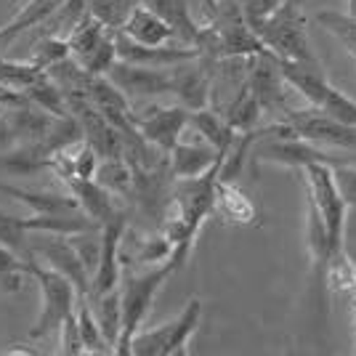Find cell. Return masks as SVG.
<instances>
[{
    "instance_id": "obj_1",
    "label": "cell",
    "mask_w": 356,
    "mask_h": 356,
    "mask_svg": "<svg viewBox=\"0 0 356 356\" xmlns=\"http://www.w3.org/2000/svg\"><path fill=\"white\" fill-rule=\"evenodd\" d=\"M178 271V266L168 258L165 264L147 268L141 274L125 277V282H120V312H122V325H120V338L115 343V354L131 356V338L141 330L147 319L149 309L154 303L157 293L163 290V284Z\"/></svg>"
},
{
    "instance_id": "obj_2",
    "label": "cell",
    "mask_w": 356,
    "mask_h": 356,
    "mask_svg": "<svg viewBox=\"0 0 356 356\" xmlns=\"http://www.w3.org/2000/svg\"><path fill=\"white\" fill-rule=\"evenodd\" d=\"M252 32L266 45L268 54H274L277 59L296 61V64H306V67H322L319 56L314 54L309 32H306L303 8H298L293 3L284 0L266 22L252 27Z\"/></svg>"
},
{
    "instance_id": "obj_3",
    "label": "cell",
    "mask_w": 356,
    "mask_h": 356,
    "mask_svg": "<svg viewBox=\"0 0 356 356\" xmlns=\"http://www.w3.org/2000/svg\"><path fill=\"white\" fill-rule=\"evenodd\" d=\"M277 64H280L284 80L293 86L298 96H303L309 102V106H316L319 112L341 120V122L356 125V102L327 80L325 67H306V64H296L287 59H277Z\"/></svg>"
},
{
    "instance_id": "obj_4",
    "label": "cell",
    "mask_w": 356,
    "mask_h": 356,
    "mask_svg": "<svg viewBox=\"0 0 356 356\" xmlns=\"http://www.w3.org/2000/svg\"><path fill=\"white\" fill-rule=\"evenodd\" d=\"M300 176L306 184V194H309V205L316 210V216L322 218L327 229V239H330V250L332 255L343 250V234H346V210L348 205L343 202L341 192L335 186L332 178V165L327 163H303Z\"/></svg>"
},
{
    "instance_id": "obj_5",
    "label": "cell",
    "mask_w": 356,
    "mask_h": 356,
    "mask_svg": "<svg viewBox=\"0 0 356 356\" xmlns=\"http://www.w3.org/2000/svg\"><path fill=\"white\" fill-rule=\"evenodd\" d=\"M202 319V300L194 296L186 300L184 312L173 322H165L152 330H138L131 338L134 356H184L192 335Z\"/></svg>"
},
{
    "instance_id": "obj_6",
    "label": "cell",
    "mask_w": 356,
    "mask_h": 356,
    "mask_svg": "<svg viewBox=\"0 0 356 356\" xmlns=\"http://www.w3.org/2000/svg\"><path fill=\"white\" fill-rule=\"evenodd\" d=\"M27 271L40 284V300H43L40 314H38L35 325L27 332L32 341H38V338L51 335L54 330H59L61 322L74 312V306H77V290H74V284L67 277H61L59 271L40 266L38 258L27 261Z\"/></svg>"
},
{
    "instance_id": "obj_7",
    "label": "cell",
    "mask_w": 356,
    "mask_h": 356,
    "mask_svg": "<svg viewBox=\"0 0 356 356\" xmlns=\"http://www.w3.org/2000/svg\"><path fill=\"white\" fill-rule=\"evenodd\" d=\"M248 86H250L252 96H255V102L261 106V112L268 120H282L284 115H290L293 109H298V106L290 104L293 96H296V90L284 80V74L280 72L277 56L268 54V51L252 56Z\"/></svg>"
},
{
    "instance_id": "obj_8",
    "label": "cell",
    "mask_w": 356,
    "mask_h": 356,
    "mask_svg": "<svg viewBox=\"0 0 356 356\" xmlns=\"http://www.w3.org/2000/svg\"><path fill=\"white\" fill-rule=\"evenodd\" d=\"M282 120L290 122V128L296 131L298 138L309 141L314 147L322 149H356V125L341 122V120L330 118L325 112H319L316 106H303L293 109Z\"/></svg>"
},
{
    "instance_id": "obj_9",
    "label": "cell",
    "mask_w": 356,
    "mask_h": 356,
    "mask_svg": "<svg viewBox=\"0 0 356 356\" xmlns=\"http://www.w3.org/2000/svg\"><path fill=\"white\" fill-rule=\"evenodd\" d=\"M131 122L141 134L144 141L160 152H170L176 147V141L186 134V122H189V109L181 104L173 106H154L149 104L144 109H134L131 106Z\"/></svg>"
},
{
    "instance_id": "obj_10",
    "label": "cell",
    "mask_w": 356,
    "mask_h": 356,
    "mask_svg": "<svg viewBox=\"0 0 356 356\" xmlns=\"http://www.w3.org/2000/svg\"><path fill=\"white\" fill-rule=\"evenodd\" d=\"M106 80L128 99V102H149L163 93H170V72L168 67H144L115 61L104 74Z\"/></svg>"
},
{
    "instance_id": "obj_11",
    "label": "cell",
    "mask_w": 356,
    "mask_h": 356,
    "mask_svg": "<svg viewBox=\"0 0 356 356\" xmlns=\"http://www.w3.org/2000/svg\"><path fill=\"white\" fill-rule=\"evenodd\" d=\"M213 61L208 56L178 61L168 67L170 72V93L178 96V104L186 106L189 112L210 106V80H213Z\"/></svg>"
},
{
    "instance_id": "obj_12",
    "label": "cell",
    "mask_w": 356,
    "mask_h": 356,
    "mask_svg": "<svg viewBox=\"0 0 356 356\" xmlns=\"http://www.w3.org/2000/svg\"><path fill=\"white\" fill-rule=\"evenodd\" d=\"M125 229H128V213L125 210H120L112 221H106L102 226V255H99L96 271L90 274L88 296H104L109 290H118L120 287V280H122L120 245H122Z\"/></svg>"
},
{
    "instance_id": "obj_13",
    "label": "cell",
    "mask_w": 356,
    "mask_h": 356,
    "mask_svg": "<svg viewBox=\"0 0 356 356\" xmlns=\"http://www.w3.org/2000/svg\"><path fill=\"white\" fill-rule=\"evenodd\" d=\"M35 255H40L48 264V268H54V271H59L61 277H67L74 284L77 298L88 296L90 277L86 266H83V261L77 258L74 248L70 245L67 234H45L40 242H32V258Z\"/></svg>"
},
{
    "instance_id": "obj_14",
    "label": "cell",
    "mask_w": 356,
    "mask_h": 356,
    "mask_svg": "<svg viewBox=\"0 0 356 356\" xmlns=\"http://www.w3.org/2000/svg\"><path fill=\"white\" fill-rule=\"evenodd\" d=\"M210 213L218 216L229 226H252L258 223V208L248 194L237 186V181H218L213 186Z\"/></svg>"
},
{
    "instance_id": "obj_15",
    "label": "cell",
    "mask_w": 356,
    "mask_h": 356,
    "mask_svg": "<svg viewBox=\"0 0 356 356\" xmlns=\"http://www.w3.org/2000/svg\"><path fill=\"white\" fill-rule=\"evenodd\" d=\"M221 154L218 149L210 147L205 138H192V141H184V136L176 141V147L168 152V165H170V173L173 178H194L208 173L213 165H218Z\"/></svg>"
},
{
    "instance_id": "obj_16",
    "label": "cell",
    "mask_w": 356,
    "mask_h": 356,
    "mask_svg": "<svg viewBox=\"0 0 356 356\" xmlns=\"http://www.w3.org/2000/svg\"><path fill=\"white\" fill-rule=\"evenodd\" d=\"M64 186L77 200V208L83 210L90 221L99 223V226L112 221L120 210H122L115 202V194L106 192L96 178H64Z\"/></svg>"
},
{
    "instance_id": "obj_17",
    "label": "cell",
    "mask_w": 356,
    "mask_h": 356,
    "mask_svg": "<svg viewBox=\"0 0 356 356\" xmlns=\"http://www.w3.org/2000/svg\"><path fill=\"white\" fill-rule=\"evenodd\" d=\"M120 32L141 45H168L176 40V30L165 22L163 16H157L152 8L141 6V3L128 14Z\"/></svg>"
},
{
    "instance_id": "obj_18",
    "label": "cell",
    "mask_w": 356,
    "mask_h": 356,
    "mask_svg": "<svg viewBox=\"0 0 356 356\" xmlns=\"http://www.w3.org/2000/svg\"><path fill=\"white\" fill-rule=\"evenodd\" d=\"M138 3L152 8L157 16H163L165 22L176 30V40H181L184 45H194V48H197L200 27H197V22H194L186 0H138Z\"/></svg>"
},
{
    "instance_id": "obj_19",
    "label": "cell",
    "mask_w": 356,
    "mask_h": 356,
    "mask_svg": "<svg viewBox=\"0 0 356 356\" xmlns=\"http://www.w3.org/2000/svg\"><path fill=\"white\" fill-rule=\"evenodd\" d=\"M0 194H8L19 202H24L35 216H54V213H74L77 200L72 194H56V192H30L22 186H11V184H0Z\"/></svg>"
},
{
    "instance_id": "obj_20",
    "label": "cell",
    "mask_w": 356,
    "mask_h": 356,
    "mask_svg": "<svg viewBox=\"0 0 356 356\" xmlns=\"http://www.w3.org/2000/svg\"><path fill=\"white\" fill-rule=\"evenodd\" d=\"M186 128H192L194 134L200 136V138H205L210 147L218 149V154H223L226 147H229V141L234 138V131L226 125V120H223L216 109H210V106L189 112Z\"/></svg>"
},
{
    "instance_id": "obj_21",
    "label": "cell",
    "mask_w": 356,
    "mask_h": 356,
    "mask_svg": "<svg viewBox=\"0 0 356 356\" xmlns=\"http://www.w3.org/2000/svg\"><path fill=\"white\" fill-rule=\"evenodd\" d=\"M221 118L226 120V125H229L234 134H245V131H252V128L261 125L264 112H261V106L255 102L250 86H245V88L239 90L237 96L226 104V109L221 112Z\"/></svg>"
},
{
    "instance_id": "obj_22",
    "label": "cell",
    "mask_w": 356,
    "mask_h": 356,
    "mask_svg": "<svg viewBox=\"0 0 356 356\" xmlns=\"http://www.w3.org/2000/svg\"><path fill=\"white\" fill-rule=\"evenodd\" d=\"M93 312V319L99 322L102 332H104L106 343L112 346L115 354V343L120 338V325H122V312H120V290H109L104 296H88L86 298Z\"/></svg>"
},
{
    "instance_id": "obj_23",
    "label": "cell",
    "mask_w": 356,
    "mask_h": 356,
    "mask_svg": "<svg viewBox=\"0 0 356 356\" xmlns=\"http://www.w3.org/2000/svg\"><path fill=\"white\" fill-rule=\"evenodd\" d=\"M48 168V157L30 144H16L8 152H0V173L3 176H35Z\"/></svg>"
},
{
    "instance_id": "obj_24",
    "label": "cell",
    "mask_w": 356,
    "mask_h": 356,
    "mask_svg": "<svg viewBox=\"0 0 356 356\" xmlns=\"http://www.w3.org/2000/svg\"><path fill=\"white\" fill-rule=\"evenodd\" d=\"M93 178L104 186L106 192L115 194V197H131V189H134V168L128 165L125 157L99 160V168H96V176Z\"/></svg>"
},
{
    "instance_id": "obj_25",
    "label": "cell",
    "mask_w": 356,
    "mask_h": 356,
    "mask_svg": "<svg viewBox=\"0 0 356 356\" xmlns=\"http://www.w3.org/2000/svg\"><path fill=\"white\" fill-rule=\"evenodd\" d=\"M74 322H77V332H80V341H83V354H112V346L106 343L102 327L93 319V312H90L86 298H77Z\"/></svg>"
},
{
    "instance_id": "obj_26",
    "label": "cell",
    "mask_w": 356,
    "mask_h": 356,
    "mask_svg": "<svg viewBox=\"0 0 356 356\" xmlns=\"http://www.w3.org/2000/svg\"><path fill=\"white\" fill-rule=\"evenodd\" d=\"M109 27H104L96 16H86L77 27H74L70 35H67V43H70V56H72L74 61L86 59L90 51L96 48V45L104 40L106 35H109Z\"/></svg>"
},
{
    "instance_id": "obj_27",
    "label": "cell",
    "mask_w": 356,
    "mask_h": 356,
    "mask_svg": "<svg viewBox=\"0 0 356 356\" xmlns=\"http://www.w3.org/2000/svg\"><path fill=\"white\" fill-rule=\"evenodd\" d=\"M24 99L32 102L35 106H40L48 115H54V118H61V115L70 112V106H67V93H64L59 83H54L48 74H43L38 83H32L30 88L24 90Z\"/></svg>"
},
{
    "instance_id": "obj_28",
    "label": "cell",
    "mask_w": 356,
    "mask_h": 356,
    "mask_svg": "<svg viewBox=\"0 0 356 356\" xmlns=\"http://www.w3.org/2000/svg\"><path fill=\"white\" fill-rule=\"evenodd\" d=\"M59 6H61V0H30L3 30H6V35H8L11 40H16L22 32L32 30V27H43L45 19L54 14Z\"/></svg>"
},
{
    "instance_id": "obj_29",
    "label": "cell",
    "mask_w": 356,
    "mask_h": 356,
    "mask_svg": "<svg viewBox=\"0 0 356 356\" xmlns=\"http://www.w3.org/2000/svg\"><path fill=\"white\" fill-rule=\"evenodd\" d=\"M32 232H27L24 218L22 216H11L6 210H0V245L11 248L14 252H19L24 261L32 258Z\"/></svg>"
},
{
    "instance_id": "obj_30",
    "label": "cell",
    "mask_w": 356,
    "mask_h": 356,
    "mask_svg": "<svg viewBox=\"0 0 356 356\" xmlns=\"http://www.w3.org/2000/svg\"><path fill=\"white\" fill-rule=\"evenodd\" d=\"M173 255V245L163 237V234H154V237H144L136 242L134 255H125L120 258L122 266L128 264H141V266H157V264H165L168 258Z\"/></svg>"
},
{
    "instance_id": "obj_31",
    "label": "cell",
    "mask_w": 356,
    "mask_h": 356,
    "mask_svg": "<svg viewBox=\"0 0 356 356\" xmlns=\"http://www.w3.org/2000/svg\"><path fill=\"white\" fill-rule=\"evenodd\" d=\"M43 70H38L30 61H11V59H0V86L11 90H24L30 88L32 83H38L43 77Z\"/></svg>"
},
{
    "instance_id": "obj_32",
    "label": "cell",
    "mask_w": 356,
    "mask_h": 356,
    "mask_svg": "<svg viewBox=\"0 0 356 356\" xmlns=\"http://www.w3.org/2000/svg\"><path fill=\"white\" fill-rule=\"evenodd\" d=\"M30 277L27 261L14 252L11 248L0 245V290L6 293H19L24 287V280Z\"/></svg>"
},
{
    "instance_id": "obj_33",
    "label": "cell",
    "mask_w": 356,
    "mask_h": 356,
    "mask_svg": "<svg viewBox=\"0 0 356 356\" xmlns=\"http://www.w3.org/2000/svg\"><path fill=\"white\" fill-rule=\"evenodd\" d=\"M70 59V43L67 38H59V35H43L38 43L32 45L30 54V64H35L38 70H48L59 61Z\"/></svg>"
},
{
    "instance_id": "obj_34",
    "label": "cell",
    "mask_w": 356,
    "mask_h": 356,
    "mask_svg": "<svg viewBox=\"0 0 356 356\" xmlns=\"http://www.w3.org/2000/svg\"><path fill=\"white\" fill-rule=\"evenodd\" d=\"M325 282L330 290L343 293V296H346L351 287H356V264L346 255V250L335 252V255L327 261Z\"/></svg>"
},
{
    "instance_id": "obj_35",
    "label": "cell",
    "mask_w": 356,
    "mask_h": 356,
    "mask_svg": "<svg viewBox=\"0 0 356 356\" xmlns=\"http://www.w3.org/2000/svg\"><path fill=\"white\" fill-rule=\"evenodd\" d=\"M136 6H138V0H88L90 16H96L109 30H120Z\"/></svg>"
},
{
    "instance_id": "obj_36",
    "label": "cell",
    "mask_w": 356,
    "mask_h": 356,
    "mask_svg": "<svg viewBox=\"0 0 356 356\" xmlns=\"http://www.w3.org/2000/svg\"><path fill=\"white\" fill-rule=\"evenodd\" d=\"M314 19H316V24H322L327 32H332L343 45H348V51H356V16L354 14L319 11Z\"/></svg>"
},
{
    "instance_id": "obj_37",
    "label": "cell",
    "mask_w": 356,
    "mask_h": 356,
    "mask_svg": "<svg viewBox=\"0 0 356 356\" xmlns=\"http://www.w3.org/2000/svg\"><path fill=\"white\" fill-rule=\"evenodd\" d=\"M70 245L74 248L77 258L83 261V266L88 271V277L96 271L99 255H102V229H88V232H77V234H67Z\"/></svg>"
},
{
    "instance_id": "obj_38",
    "label": "cell",
    "mask_w": 356,
    "mask_h": 356,
    "mask_svg": "<svg viewBox=\"0 0 356 356\" xmlns=\"http://www.w3.org/2000/svg\"><path fill=\"white\" fill-rule=\"evenodd\" d=\"M118 61V51H115V30L106 35L102 43L90 51L86 59H80L77 64L88 74H106V70Z\"/></svg>"
},
{
    "instance_id": "obj_39",
    "label": "cell",
    "mask_w": 356,
    "mask_h": 356,
    "mask_svg": "<svg viewBox=\"0 0 356 356\" xmlns=\"http://www.w3.org/2000/svg\"><path fill=\"white\" fill-rule=\"evenodd\" d=\"M239 8H242V16L248 22V27H258L261 22H266L268 16L274 14L284 0H237Z\"/></svg>"
},
{
    "instance_id": "obj_40",
    "label": "cell",
    "mask_w": 356,
    "mask_h": 356,
    "mask_svg": "<svg viewBox=\"0 0 356 356\" xmlns=\"http://www.w3.org/2000/svg\"><path fill=\"white\" fill-rule=\"evenodd\" d=\"M332 178L343 202L348 208H356V165H332Z\"/></svg>"
},
{
    "instance_id": "obj_41",
    "label": "cell",
    "mask_w": 356,
    "mask_h": 356,
    "mask_svg": "<svg viewBox=\"0 0 356 356\" xmlns=\"http://www.w3.org/2000/svg\"><path fill=\"white\" fill-rule=\"evenodd\" d=\"M61 332V354L67 356H80L83 354V341H80V332H77V322H74V312L59 325Z\"/></svg>"
},
{
    "instance_id": "obj_42",
    "label": "cell",
    "mask_w": 356,
    "mask_h": 356,
    "mask_svg": "<svg viewBox=\"0 0 356 356\" xmlns=\"http://www.w3.org/2000/svg\"><path fill=\"white\" fill-rule=\"evenodd\" d=\"M19 141H16V134L11 131V125H8V120L0 115V152H8V149H14Z\"/></svg>"
},
{
    "instance_id": "obj_43",
    "label": "cell",
    "mask_w": 356,
    "mask_h": 356,
    "mask_svg": "<svg viewBox=\"0 0 356 356\" xmlns=\"http://www.w3.org/2000/svg\"><path fill=\"white\" fill-rule=\"evenodd\" d=\"M3 354H11V356H38L40 351H35V348H27V346H14V348H6Z\"/></svg>"
},
{
    "instance_id": "obj_44",
    "label": "cell",
    "mask_w": 356,
    "mask_h": 356,
    "mask_svg": "<svg viewBox=\"0 0 356 356\" xmlns=\"http://www.w3.org/2000/svg\"><path fill=\"white\" fill-rule=\"evenodd\" d=\"M346 298H348V306H351V309L356 312V287H351V290L346 293Z\"/></svg>"
},
{
    "instance_id": "obj_45",
    "label": "cell",
    "mask_w": 356,
    "mask_h": 356,
    "mask_svg": "<svg viewBox=\"0 0 356 356\" xmlns=\"http://www.w3.org/2000/svg\"><path fill=\"white\" fill-rule=\"evenodd\" d=\"M8 43H11V38H8V35H6V30L0 27V51H3V48H6Z\"/></svg>"
},
{
    "instance_id": "obj_46",
    "label": "cell",
    "mask_w": 356,
    "mask_h": 356,
    "mask_svg": "<svg viewBox=\"0 0 356 356\" xmlns=\"http://www.w3.org/2000/svg\"><path fill=\"white\" fill-rule=\"evenodd\" d=\"M287 3H293V6H298V8H303V6H306V0H287Z\"/></svg>"
},
{
    "instance_id": "obj_47",
    "label": "cell",
    "mask_w": 356,
    "mask_h": 356,
    "mask_svg": "<svg viewBox=\"0 0 356 356\" xmlns=\"http://www.w3.org/2000/svg\"><path fill=\"white\" fill-rule=\"evenodd\" d=\"M354 338H356V312H354Z\"/></svg>"
},
{
    "instance_id": "obj_48",
    "label": "cell",
    "mask_w": 356,
    "mask_h": 356,
    "mask_svg": "<svg viewBox=\"0 0 356 356\" xmlns=\"http://www.w3.org/2000/svg\"><path fill=\"white\" fill-rule=\"evenodd\" d=\"M351 56H354V61H356V51H351Z\"/></svg>"
},
{
    "instance_id": "obj_49",
    "label": "cell",
    "mask_w": 356,
    "mask_h": 356,
    "mask_svg": "<svg viewBox=\"0 0 356 356\" xmlns=\"http://www.w3.org/2000/svg\"><path fill=\"white\" fill-rule=\"evenodd\" d=\"M0 115H3V104H0Z\"/></svg>"
}]
</instances>
